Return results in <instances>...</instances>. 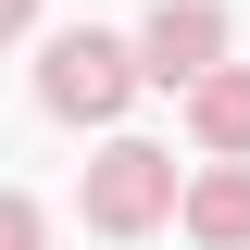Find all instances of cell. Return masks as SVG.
<instances>
[{"mask_svg":"<svg viewBox=\"0 0 250 250\" xmlns=\"http://www.w3.org/2000/svg\"><path fill=\"white\" fill-rule=\"evenodd\" d=\"M125 75H138V62H125L113 38H50V75H38V88H50V113H113Z\"/></svg>","mask_w":250,"mask_h":250,"instance_id":"obj_1","label":"cell"},{"mask_svg":"<svg viewBox=\"0 0 250 250\" xmlns=\"http://www.w3.org/2000/svg\"><path fill=\"white\" fill-rule=\"evenodd\" d=\"M163 200H175V163H163V150H113V163H100V188H88L100 225H150Z\"/></svg>","mask_w":250,"mask_h":250,"instance_id":"obj_2","label":"cell"},{"mask_svg":"<svg viewBox=\"0 0 250 250\" xmlns=\"http://www.w3.org/2000/svg\"><path fill=\"white\" fill-rule=\"evenodd\" d=\"M138 75H163V88H175V75H200V62H213V13H200V0H188V13H150V38H138Z\"/></svg>","mask_w":250,"mask_h":250,"instance_id":"obj_3","label":"cell"},{"mask_svg":"<svg viewBox=\"0 0 250 250\" xmlns=\"http://www.w3.org/2000/svg\"><path fill=\"white\" fill-rule=\"evenodd\" d=\"M188 213H200V238H250V175H213Z\"/></svg>","mask_w":250,"mask_h":250,"instance_id":"obj_4","label":"cell"},{"mask_svg":"<svg viewBox=\"0 0 250 250\" xmlns=\"http://www.w3.org/2000/svg\"><path fill=\"white\" fill-rule=\"evenodd\" d=\"M200 125H213L225 150H238V138H250V75H225V88H200Z\"/></svg>","mask_w":250,"mask_h":250,"instance_id":"obj_5","label":"cell"},{"mask_svg":"<svg viewBox=\"0 0 250 250\" xmlns=\"http://www.w3.org/2000/svg\"><path fill=\"white\" fill-rule=\"evenodd\" d=\"M0 250H38V213H25V200H0Z\"/></svg>","mask_w":250,"mask_h":250,"instance_id":"obj_6","label":"cell"},{"mask_svg":"<svg viewBox=\"0 0 250 250\" xmlns=\"http://www.w3.org/2000/svg\"><path fill=\"white\" fill-rule=\"evenodd\" d=\"M25 13H38V0H0V38H13V25H25Z\"/></svg>","mask_w":250,"mask_h":250,"instance_id":"obj_7","label":"cell"}]
</instances>
